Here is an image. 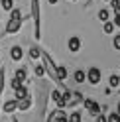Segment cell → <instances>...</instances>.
<instances>
[{"label":"cell","mask_w":120,"mask_h":122,"mask_svg":"<svg viewBox=\"0 0 120 122\" xmlns=\"http://www.w3.org/2000/svg\"><path fill=\"white\" fill-rule=\"evenodd\" d=\"M20 28H22V20H8V24H6V32L4 34H16L20 32Z\"/></svg>","instance_id":"cell-5"},{"label":"cell","mask_w":120,"mask_h":122,"mask_svg":"<svg viewBox=\"0 0 120 122\" xmlns=\"http://www.w3.org/2000/svg\"><path fill=\"white\" fill-rule=\"evenodd\" d=\"M10 57L14 61H22V57H24V49H22V45H14V47L10 49Z\"/></svg>","instance_id":"cell-7"},{"label":"cell","mask_w":120,"mask_h":122,"mask_svg":"<svg viewBox=\"0 0 120 122\" xmlns=\"http://www.w3.org/2000/svg\"><path fill=\"white\" fill-rule=\"evenodd\" d=\"M32 16H34V22H35V40L41 37V32H40V0H32Z\"/></svg>","instance_id":"cell-2"},{"label":"cell","mask_w":120,"mask_h":122,"mask_svg":"<svg viewBox=\"0 0 120 122\" xmlns=\"http://www.w3.org/2000/svg\"><path fill=\"white\" fill-rule=\"evenodd\" d=\"M118 91H120V75H118Z\"/></svg>","instance_id":"cell-32"},{"label":"cell","mask_w":120,"mask_h":122,"mask_svg":"<svg viewBox=\"0 0 120 122\" xmlns=\"http://www.w3.org/2000/svg\"><path fill=\"white\" fill-rule=\"evenodd\" d=\"M106 122H120V116L116 112H110L108 116H106Z\"/></svg>","instance_id":"cell-24"},{"label":"cell","mask_w":120,"mask_h":122,"mask_svg":"<svg viewBox=\"0 0 120 122\" xmlns=\"http://www.w3.org/2000/svg\"><path fill=\"white\" fill-rule=\"evenodd\" d=\"M67 122H81V112H73V114H67Z\"/></svg>","instance_id":"cell-17"},{"label":"cell","mask_w":120,"mask_h":122,"mask_svg":"<svg viewBox=\"0 0 120 122\" xmlns=\"http://www.w3.org/2000/svg\"><path fill=\"white\" fill-rule=\"evenodd\" d=\"M0 4H2L4 10H12L14 8V0H0Z\"/></svg>","instance_id":"cell-20"},{"label":"cell","mask_w":120,"mask_h":122,"mask_svg":"<svg viewBox=\"0 0 120 122\" xmlns=\"http://www.w3.org/2000/svg\"><path fill=\"white\" fill-rule=\"evenodd\" d=\"M4 91V69H0V95Z\"/></svg>","instance_id":"cell-26"},{"label":"cell","mask_w":120,"mask_h":122,"mask_svg":"<svg viewBox=\"0 0 120 122\" xmlns=\"http://www.w3.org/2000/svg\"><path fill=\"white\" fill-rule=\"evenodd\" d=\"M28 108H32V98H24V101H18L16 102V110H22V112H24V110H28Z\"/></svg>","instance_id":"cell-9"},{"label":"cell","mask_w":120,"mask_h":122,"mask_svg":"<svg viewBox=\"0 0 120 122\" xmlns=\"http://www.w3.org/2000/svg\"><path fill=\"white\" fill-rule=\"evenodd\" d=\"M67 75H69L67 67H63V65H57V67H55V79H57V81L63 83V81L67 79Z\"/></svg>","instance_id":"cell-8"},{"label":"cell","mask_w":120,"mask_h":122,"mask_svg":"<svg viewBox=\"0 0 120 122\" xmlns=\"http://www.w3.org/2000/svg\"><path fill=\"white\" fill-rule=\"evenodd\" d=\"M0 110H2V104H0Z\"/></svg>","instance_id":"cell-33"},{"label":"cell","mask_w":120,"mask_h":122,"mask_svg":"<svg viewBox=\"0 0 120 122\" xmlns=\"http://www.w3.org/2000/svg\"><path fill=\"white\" fill-rule=\"evenodd\" d=\"M14 79H18L20 83H24L26 81V71L24 69H16V77H14Z\"/></svg>","instance_id":"cell-19"},{"label":"cell","mask_w":120,"mask_h":122,"mask_svg":"<svg viewBox=\"0 0 120 122\" xmlns=\"http://www.w3.org/2000/svg\"><path fill=\"white\" fill-rule=\"evenodd\" d=\"M110 8L114 10V16H120V0H108Z\"/></svg>","instance_id":"cell-14"},{"label":"cell","mask_w":120,"mask_h":122,"mask_svg":"<svg viewBox=\"0 0 120 122\" xmlns=\"http://www.w3.org/2000/svg\"><path fill=\"white\" fill-rule=\"evenodd\" d=\"M73 79H75V83H85V71L83 69H77L73 73Z\"/></svg>","instance_id":"cell-13"},{"label":"cell","mask_w":120,"mask_h":122,"mask_svg":"<svg viewBox=\"0 0 120 122\" xmlns=\"http://www.w3.org/2000/svg\"><path fill=\"white\" fill-rule=\"evenodd\" d=\"M47 2H49V4H57V0H47Z\"/></svg>","instance_id":"cell-31"},{"label":"cell","mask_w":120,"mask_h":122,"mask_svg":"<svg viewBox=\"0 0 120 122\" xmlns=\"http://www.w3.org/2000/svg\"><path fill=\"white\" fill-rule=\"evenodd\" d=\"M83 104H85V108H87L89 112H91L93 116H96V114H100V112H102V108H100V104L96 102L95 98H85V101H83Z\"/></svg>","instance_id":"cell-4"},{"label":"cell","mask_w":120,"mask_h":122,"mask_svg":"<svg viewBox=\"0 0 120 122\" xmlns=\"http://www.w3.org/2000/svg\"><path fill=\"white\" fill-rule=\"evenodd\" d=\"M112 47H114V49H120V34L112 37Z\"/></svg>","instance_id":"cell-25"},{"label":"cell","mask_w":120,"mask_h":122,"mask_svg":"<svg viewBox=\"0 0 120 122\" xmlns=\"http://www.w3.org/2000/svg\"><path fill=\"white\" fill-rule=\"evenodd\" d=\"M30 57L37 61V59L41 57V49H40V47H32V49H30Z\"/></svg>","instance_id":"cell-15"},{"label":"cell","mask_w":120,"mask_h":122,"mask_svg":"<svg viewBox=\"0 0 120 122\" xmlns=\"http://www.w3.org/2000/svg\"><path fill=\"white\" fill-rule=\"evenodd\" d=\"M16 102H18V101H14V98H12V101H6V102L2 104V110H4L6 114L14 112V110H16Z\"/></svg>","instance_id":"cell-11"},{"label":"cell","mask_w":120,"mask_h":122,"mask_svg":"<svg viewBox=\"0 0 120 122\" xmlns=\"http://www.w3.org/2000/svg\"><path fill=\"white\" fill-rule=\"evenodd\" d=\"M102 32H104V34H112V32H114V26H112V22H104Z\"/></svg>","instance_id":"cell-21"},{"label":"cell","mask_w":120,"mask_h":122,"mask_svg":"<svg viewBox=\"0 0 120 122\" xmlns=\"http://www.w3.org/2000/svg\"><path fill=\"white\" fill-rule=\"evenodd\" d=\"M95 122H106V116H104L102 112H100V114H96V116H95Z\"/></svg>","instance_id":"cell-28"},{"label":"cell","mask_w":120,"mask_h":122,"mask_svg":"<svg viewBox=\"0 0 120 122\" xmlns=\"http://www.w3.org/2000/svg\"><path fill=\"white\" fill-rule=\"evenodd\" d=\"M49 98L57 104L59 101H61V89H53V91H49Z\"/></svg>","instance_id":"cell-12"},{"label":"cell","mask_w":120,"mask_h":122,"mask_svg":"<svg viewBox=\"0 0 120 122\" xmlns=\"http://www.w3.org/2000/svg\"><path fill=\"white\" fill-rule=\"evenodd\" d=\"M10 87H12V89H14V91H16V89H18V87H22V83H20V81H18V79H12V81H10Z\"/></svg>","instance_id":"cell-27"},{"label":"cell","mask_w":120,"mask_h":122,"mask_svg":"<svg viewBox=\"0 0 120 122\" xmlns=\"http://www.w3.org/2000/svg\"><path fill=\"white\" fill-rule=\"evenodd\" d=\"M108 83H110V89H118V75H110Z\"/></svg>","instance_id":"cell-22"},{"label":"cell","mask_w":120,"mask_h":122,"mask_svg":"<svg viewBox=\"0 0 120 122\" xmlns=\"http://www.w3.org/2000/svg\"><path fill=\"white\" fill-rule=\"evenodd\" d=\"M106 2H108V0H106Z\"/></svg>","instance_id":"cell-34"},{"label":"cell","mask_w":120,"mask_h":122,"mask_svg":"<svg viewBox=\"0 0 120 122\" xmlns=\"http://www.w3.org/2000/svg\"><path fill=\"white\" fill-rule=\"evenodd\" d=\"M34 73H35V77H37V79H41L43 75H45V71H43V67H41V65H35V69H34Z\"/></svg>","instance_id":"cell-23"},{"label":"cell","mask_w":120,"mask_h":122,"mask_svg":"<svg viewBox=\"0 0 120 122\" xmlns=\"http://www.w3.org/2000/svg\"><path fill=\"white\" fill-rule=\"evenodd\" d=\"M99 20L102 22V24H104V22H108V10L106 8H100L99 10Z\"/></svg>","instance_id":"cell-16"},{"label":"cell","mask_w":120,"mask_h":122,"mask_svg":"<svg viewBox=\"0 0 120 122\" xmlns=\"http://www.w3.org/2000/svg\"><path fill=\"white\" fill-rule=\"evenodd\" d=\"M85 79L91 83V85H99L102 81V73H100L99 67H91L89 71H85Z\"/></svg>","instance_id":"cell-3"},{"label":"cell","mask_w":120,"mask_h":122,"mask_svg":"<svg viewBox=\"0 0 120 122\" xmlns=\"http://www.w3.org/2000/svg\"><path fill=\"white\" fill-rule=\"evenodd\" d=\"M10 12H12V14H10L12 20H22V10H20V8H12Z\"/></svg>","instance_id":"cell-18"},{"label":"cell","mask_w":120,"mask_h":122,"mask_svg":"<svg viewBox=\"0 0 120 122\" xmlns=\"http://www.w3.org/2000/svg\"><path fill=\"white\" fill-rule=\"evenodd\" d=\"M67 47H69V51H71V53H77V51L81 49V40H79L77 36L69 37V41H67Z\"/></svg>","instance_id":"cell-6"},{"label":"cell","mask_w":120,"mask_h":122,"mask_svg":"<svg viewBox=\"0 0 120 122\" xmlns=\"http://www.w3.org/2000/svg\"><path fill=\"white\" fill-rule=\"evenodd\" d=\"M116 114H118V116H120V102H118V106H116V110H114Z\"/></svg>","instance_id":"cell-30"},{"label":"cell","mask_w":120,"mask_h":122,"mask_svg":"<svg viewBox=\"0 0 120 122\" xmlns=\"http://www.w3.org/2000/svg\"><path fill=\"white\" fill-rule=\"evenodd\" d=\"M112 26H114V28L118 26V28H120V16H114V22H112Z\"/></svg>","instance_id":"cell-29"},{"label":"cell","mask_w":120,"mask_h":122,"mask_svg":"<svg viewBox=\"0 0 120 122\" xmlns=\"http://www.w3.org/2000/svg\"><path fill=\"white\" fill-rule=\"evenodd\" d=\"M47 98H49L47 85H41V87H40V91H37V118H43V114H45Z\"/></svg>","instance_id":"cell-1"},{"label":"cell","mask_w":120,"mask_h":122,"mask_svg":"<svg viewBox=\"0 0 120 122\" xmlns=\"http://www.w3.org/2000/svg\"><path fill=\"white\" fill-rule=\"evenodd\" d=\"M14 95H16V98H14V101H24V98H28V89L22 85V87H18L16 91H14Z\"/></svg>","instance_id":"cell-10"}]
</instances>
